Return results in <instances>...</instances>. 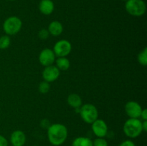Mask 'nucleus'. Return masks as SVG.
Listing matches in <instances>:
<instances>
[{
  "mask_svg": "<svg viewBox=\"0 0 147 146\" xmlns=\"http://www.w3.org/2000/svg\"><path fill=\"white\" fill-rule=\"evenodd\" d=\"M125 112L129 118H139L142 111V107L137 102L129 101L125 104Z\"/></svg>",
  "mask_w": 147,
  "mask_h": 146,
  "instance_id": "obj_9",
  "label": "nucleus"
},
{
  "mask_svg": "<svg viewBox=\"0 0 147 146\" xmlns=\"http://www.w3.org/2000/svg\"><path fill=\"white\" fill-rule=\"evenodd\" d=\"M138 62L142 66H146L147 64V48L145 47L143 50L138 54Z\"/></svg>",
  "mask_w": 147,
  "mask_h": 146,
  "instance_id": "obj_18",
  "label": "nucleus"
},
{
  "mask_svg": "<svg viewBox=\"0 0 147 146\" xmlns=\"http://www.w3.org/2000/svg\"><path fill=\"white\" fill-rule=\"evenodd\" d=\"M55 9L54 3L52 0H41L39 4V9L44 15H50Z\"/></svg>",
  "mask_w": 147,
  "mask_h": 146,
  "instance_id": "obj_12",
  "label": "nucleus"
},
{
  "mask_svg": "<svg viewBox=\"0 0 147 146\" xmlns=\"http://www.w3.org/2000/svg\"><path fill=\"white\" fill-rule=\"evenodd\" d=\"M50 36V33H49L48 30L46 29H42L39 31L38 32V37L40 40H46Z\"/></svg>",
  "mask_w": 147,
  "mask_h": 146,
  "instance_id": "obj_21",
  "label": "nucleus"
},
{
  "mask_svg": "<svg viewBox=\"0 0 147 146\" xmlns=\"http://www.w3.org/2000/svg\"><path fill=\"white\" fill-rule=\"evenodd\" d=\"M142 123V122L139 118H129L123 125V133L129 138L139 137L143 132Z\"/></svg>",
  "mask_w": 147,
  "mask_h": 146,
  "instance_id": "obj_2",
  "label": "nucleus"
},
{
  "mask_svg": "<svg viewBox=\"0 0 147 146\" xmlns=\"http://www.w3.org/2000/svg\"><path fill=\"white\" fill-rule=\"evenodd\" d=\"M79 113L82 120L88 124H92L98 118V111L93 104H82L79 109Z\"/></svg>",
  "mask_w": 147,
  "mask_h": 146,
  "instance_id": "obj_3",
  "label": "nucleus"
},
{
  "mask_svg": "<svg viewBox=\"0 0 147 146\" xmlns=\"http://www.w3.org/2000/svg\"><path fill=\"white\" fill-rule=\"evenodd\" d=\"M93 146H109V144L104 137H97L93 141Z\"/></svg>",
  "mask_w": 147,
  "mask_h": 146,
  "instance_id": "obj_20",
  "label": "nucleus"
},
{
  "mask_svg": "<svg viewBox=\"0 0 147 146\" xmlns=\"http://www.w3.org/2000/svg\"><path fill=\"white\" fill-rule=\"evenodd\" d=\"M125 8L126 11L133 17H142L146 10V4L143 0H128L126 1Z\"/></svg>",
  "mask_w": 147,
  "mask_h": 146,
  "instance_id": "obj_4",
  "label": "nucleus"
},
{
  "mask_svg": "<svg viewBox=\"0 0 147 146\" xmlns=\"http://www.w3.org/2000/svg\"><path fill=\"white\" fill-rule=\"evenodd\" d=\"M50 83L47 82L43 80L42 82L40 83L38 86V90L40 93H42V94H46V93L50 91Z\"/></svg>",
  "mask_w": 147,
  "mask_h": 146,
  "instance_id": "obj_19",
  "label": "nucleus"
},
{
  "mask_svg": "<svg viewBox=\"0 0 147 146\" xmlns=\"http://www.w3.org/2000/svg\"><path fill=\"white\" fill-rule=\"evenodd\" d=\"M11 43L9 36L3 35L0 37V50H6L8 48Z\"/></svg>",
  "mask_w": 147,
  "mask_h": 146,
  "instance_id": "obj_17",
  "label": "nucleus"
},
{
  "mask_svg": "<svg viewBox=\"0 0 147 146\" xmlns=\"http://www.w3.org/2000/svg\"><path fill=\"white\" fill-rule=\"evenodd\" d=\"M140 117H142L143 120H147V110L146 109H142V113H141Z\"/></svg>",
  "mask_w": 147,
  "mask_h": 146,
  "instance_id": "obj_24",
  "label": "nucleus"
},
{
  "mask_svg": "<svg viewBox=\"0 0 147 146\" xmlns=\"http://www.w3.org/2000/svg\"><path fill=\"white\" fill-rule=\"evenodd\" d=\"M0 146H8V141L4 136L0 135Z\"/></svg>",
  "mask_w": 147,
  "mask_h": 146,
  "instance_id": "obj_23",
  "label": "nucleus"
},
{
  "mask_svg": "<svg viewBox=\"0 0 147 146\" xmlns=\"http://www.w3.org/2000/svg\"><path fill=\"white\" fill-rule=\"evenodd\" d=\"M53 50L56 57H67L71 52L72 44L66 40H59L55 44Z\"/></svg>",
  "mask_w": 147,
  "mask_h": 146,
  "instance_id": "obj_6",
  "label": "nucleus"
},
{
  "mask_svg": "<svg viewBox=\"0 0 147 146\" xmlns=\"http://www.w3.org/2000/svg\"><path fill=\"white\" fill-rule=\"evenodd\" d=\"M47 138L53 146L63 145L67 138V128L65 125L60 123H55L47 128Z\"/></svg>",
  "mask_w": 147,
  "mask_h": 146,
  "instance_id": "obj_1",
  "label": "nucleus"
},
{
  "mask_svg": "<svg viewBox=\"0 0 147 146\" xmlns=\"http://www.w3.org/2000/svg\"><path fill=\"white\" fill-rule=\"evenodd\" d=\"M72 146H93V140L87 137H78L74 139Z\"/></svg>",
  "mask_w": 147,
  "mask_h": 146,
  "instance_id": "obj_16",
  "label": "nucleus"
},
{
  "mask_svg": "<svg viewBox=\"0 0 147 146\" xmlns=\"http://www.w3.org/2000/svg\"><path fill=\"white\" fill-rule=\"evenodd\" d=\"M26 140L25 134L20 130H14L10 136V143L12 146H24Z\"/></svg>",
  "mask_w": 147,
  "mask_h": 146,
  "instance_id": "obj_11",
  "label": "nucleus"
},
{
  "mask_svg": "<svg viewBox=\"0 0 147 146\" xmlns=\"http://www.w3.org/2000/svg\"><path fill=\"white\" fill-rule=\"evenodd\" d=\"M119 146H136V145L132 140H126L122 142Z\"/></svg>",
  "mask_w": 147,
  "mask_h": 146,
  "instance_id": "obj_22",
  "label": "nucleus"
},
{
  "mask_svg": "<svg viewBox=\"0 0 147 146\" xmlns=\"http://www.w3.org/2000/svg\"><path fill=\"white\" fill-rule=\"evenodd\" d=\"M22 27V21L16 16L8 17L3 23V30L8 36L17 34L21 30Z\"/></svg>",
  "mask_w": 147,
  "mask_h": 146,
  "instance_id": "obj_5",
  "label": "nucleus"
},
{
  "mask_svg": "<svg viewBox=\"0 0 147 146\" xmlns=\"http://www.w3.org/2000/svg\"><path fill=\"white\" fill-rule=\"evenodd\" d=\"M122 1H128V0H122Z\"/></svg>",
  "mask_w": 147,
  "mask_h": 146,
  "instance_id": "obj_26",
  "label": "nucleus"
},
{
  "mask_svg": "<svg viewBox=\"0 0 147 146\" xmlns=\"http://www.w3.org/2000/svg\"><path fill=\"white\" fill-rule=\"evenodd\" d=\"M55 66L58 68L60 71H65L70 68V60L66 57H57V60H55Z\"/></svg>",
  "mask_w": 147,
  "mask_h": 146,
  "instance_id": "obj_15",
  "label": "nucleus"
},
{
  "mask_svg": "<svg viewBox=\"0 0 147 146\" xmlns=\"http://www.w3.org/2000/svg\"><path fill=\"white\" fill-rule=\"evenodd\" d=\"M60 71L56 66L54 65H50L45 67L43 70L42 73L43 80L49 83L53 82L57 80L58 77H60Z\"/></svg>",
  "mask_w": 147,
  "mask_h": 146,
  "instance_id": "obj_8",
  "label": "nucleus"
},
{
  "mask_svg": "<svg viewBox=\"0 0 147 146\" xmlns=\"http://www.w3.org/2000/svg\"><path fill=\"white\" fill-rule=\"evenodd\" d=\"M92 131L97 137H106L108 133V126L104 120L98 118L92 123Z\"/></svg>",
  "mask_w": 147,
  "mask_h": 146,
  "instance_id": "obj_10",
  "label": "nucleus"
},
{
  "mask_svg": "<svg viewBox=\"0 0 147 146\" xmlns=\"http://www.w3.org/2000/svg\"><path fill=\"white\" fill-rule=\"evenodd\" d=\"M47 30L50 34L55 37H57L63 33V26L59 21H53L49 24Z\"/></svg>",
  "mask_w": 147,
  "mask_h": 146,
  "instance_id": "obj_13",
  "label": "nucleus"
},
{
  "mask_svg": "<svg viewBox=\"0 0 147 146\" xmlns=\"http://www.w3.org/2000/svg\"><path fill=\"white\" fill-rule=\"evenodd\" d=\"M142 130L143 132H146L147 131V120H143L142 123Z\"/></svg>",
  "mask_w": 147,
  "mask_h": 146,
  "instance_id": "obj_25",
  "label": "nucleus"
},
{
  "mask_svg": "<svg viewBox=\"0 0 147 146\" xmlns=\"http://www.w3.org/2000/svg\"><path fill=\"white\" fill-rule=\"evenodd\" d=\"M55 54L53 50L49 48H45L40 52L39 54V62L44 67L53 65L55 62Z\"/></svg>",
  "mask_w": 147,
  "mask_h": 146,
  "instance_id": "obj_7",
  "label": "nucleus"
},
{
  "mask_svg": "<svg viewBox=\"0 0 147 146\" xmlns=\"http://www.w3.org/2000/svg\"><path fill=\"white\" fill-rule=\"evenodd\" d=\"M9 1H14V0H9Z\"/></svg>",
  "mask_w": 147,
  "mask_h": 146,
  "instance_id": "obj_27",
  "label": "nucleus"
},
{
  "mask_svg": "<svg viewBox=\"0 0 147 146\" xmlns=\"http://www.w3.org/2000/svg\"><path fill=\"white\" fill-rule=\"evenodd\" d=\"M82 98L79 94L72 93L67 96V102L71 107L74 109H79L82 106Z\"/></svg>",
  "mask_w": 147,
  "mask_h": 146,
  "instance_id": "obj_14",
  "label": "nucleus"
}]
</instances>
